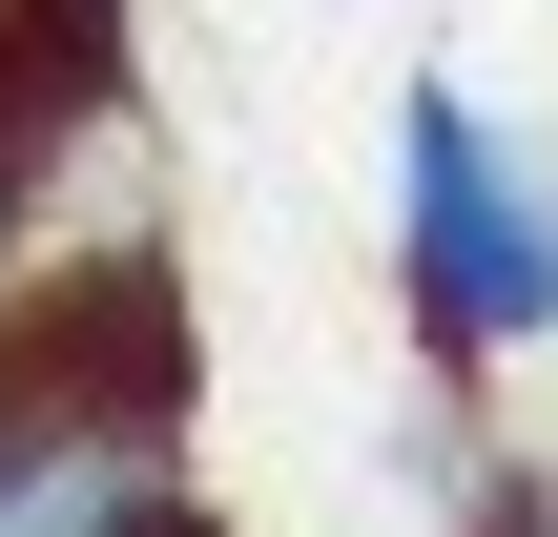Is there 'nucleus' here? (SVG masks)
I'll list each match as a JSON object with an SVG mask.
<instances>
[{
	"label": "nucleus",
	"mask_w": 558,
	"mask_h": 537,
	"mask_svg": "<svg viewBox=\"0 0 558 537\" xmlns=\"http://www.w3.org/2000/svg\"><path fill=\"white\" fill-rule=\"evenodd\" d=\"M393 310H414L435 373L558 352V166L456 83V62L393 83Z\"/></svg>",
	"instance_id": "2"
},
{
	"label": "nucleus",
	"mask_w": 558,
	"mask_h": 537,
	"mask_svg": "<svg viewBox=\"0 0 558 537\" xmlns=\"http://www.w3.org/2000/svg\"><path fill=\"white\" fill-rule=\"evenodd\" d=\"M21 537H228V517H207L186 476H104V497H41Z\"/></svg>",
	"instance_id": "4"
},
{
	"label": "nucleus",
	"mask_w": 558,
	"mask_h": 537,
	"mask_svg": "<svg viewBox=\"0 0 558 537\" xmlns=\"http://www.w3.org/2000/svg\"><path fill=\"white\" fill-rule=\"evenodd\" d=\"M456 537H558V497L518 476V455H476V517H456Z\"/></svg>",
	"instance_id": "5"
},
{
	"label": "nucleus",
	"mask_w": 558,
	"mask_h": 537,
	"mask_svg": "<svg viewBox=\"0 0 558 537\" xmlns=\"http://www.w3.org/2000/svg\"><path fill=\"white\" fill-rule=\"evenodd\" d=\"M62 166H83V124H41V103L0 83V269L41 248V207H62Z\"/></svg>",
	"instance_id": "3"
},
{
	"label": "nucleus",
	"mask_w": 558,
	"mask_h": 537,
	"mask_svg": "<svg viewBox=\"0 0 558 537\" xmlns=\"http://www.w3.org/2000/svg\"><path fill=\"white\" fill-rule=\"evenodd\" d=\"M186 393H207V310L166 269V228H83L0 269V537L104 476H186Z\"/></svg>",
	"instance_id": "1"
}]
</instances>
